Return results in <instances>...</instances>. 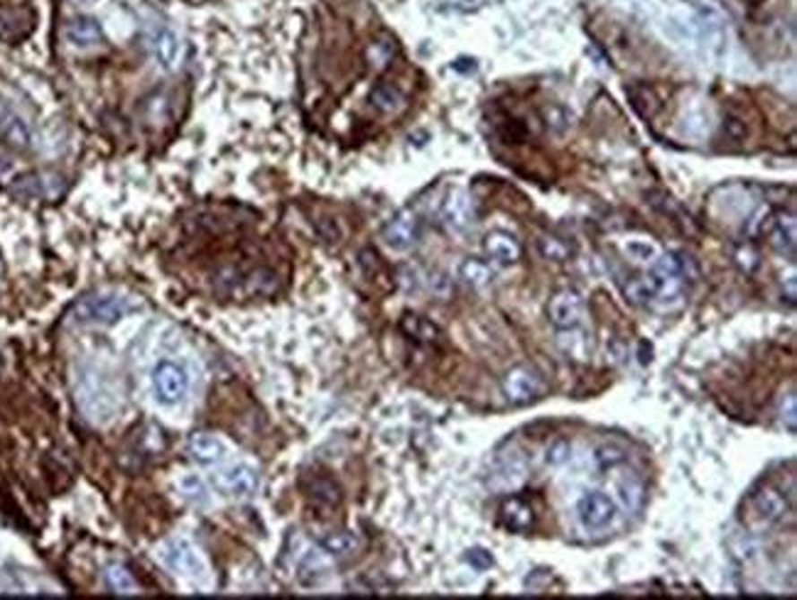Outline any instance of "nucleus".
Returning a JSON list of instances; mask_svg holds the SVG:
<instances>
[{
  "mask_svg": "<svg viewBox=\"0 0 797 600\" xmlns=\"http://www.w3.org/2000/svg\"><path fill=\"white\" fill-rule=\"evenodd\" d=\"M0 138L10 148L25 150L30 145V130L22 120L15 118V116H8V118L0 120Z\"/></svg>",
  "mask_w": 797,
  "mask_h": 600,
  "instance_id": "f3484780",
  "label": "nucleus"
},
{
  "mask_svg": "<svg viewBox=\"0 0 797 600\" xmlns=\"http://www.w3.org/2000/svg\"><path fill=\"white\" fill-rule=\"evenodd\" d=\"M540 253H542L547 260H557V262H562V260L569 258V248H567L562 240L557 238H540Z\"/></svg>",
  "mask_w": 797,
  "mask_h": 600,
  "instance_id": "5701e85b",
  "label": "nucleus"
},
{
  "mask_svg": "<svg viewBox=\"0 0 797 600\" xmlns=\"http://www.w3.org/2000/svg\"><path fill=\"white\" fill-rule=\"evenodd\" d=\"M65 35L69 39V45L84 49V47H93L101 42L103 28L99 20L89 18V15H79V18H72L66 22Z\"/></svg>",
  "mask_w": 797,
  "mask_h": 600,
  "instance_id": "9b49d317",
  "label": "nucleus"
},
{
  "mask_svg": "<svg viewBox=\"0 0 797 600\" xmlns=\"http://www.w3.org/2000/svg\"><path fill=\"white\" fill-rule=\"evenodd\" d=\"M319 546L322 552L329 556H346L351 554L353 549L359 546V539L351 535V532H332L319 539Z\"/></svg>",
  "mask_w": 797,
  "mask_h": 600,
  "instance_id": "6ab92c4d",
  "label": "nucleus"
},
{
  "mask_svg": "<svg viewBox=\"0 0 797 600\" xmlns=\"http://www.w3.org/2000/svg\"><path fill=\"white\" fill-rule=\"evenodd\" d=\"M753 510L763 522H778V519L785 518L788 512V502L780 495L775 488H760L756 495H753Z\"/></svg>",
  "mask_w": 797,
  "mask_h": 600,
  "instance_id": "f8f14e48",
  "label": "nucleus"
},
{
  "mask_svg": "<svg viewBox=\"0 0 797 600\" xmlns=\"http://www.w3.org/2000/svg\"><path fill=\"white\" fill-rule=\"evenodd\" d=\"M152 52L162 69H175L182 59V42L177 39L172 30H160L152 38Z\"/></svg>",
  "mask_w": 797,
  "mask_h": 600,
  "instance_id": "2eb2a0df",
  "label": "nucleus"
},
{
  "mask_svg": "<svg viewBox=\"0 0 797 600\" xmlns=\"http://www.w3.org/2000/svg\"><path fill=\"white\" fill-rule=\"evenodd\" d=\"M469 561H472L473 566H479V569H486V566H491V556L486 554L483 549H473L472 554H469Z\"/></svg>",
  "mask_w": 797,
  "mask_h": 600,
  "instance_id": "cd10ccee",
  "label": "nucleus"
},
{
  "mask_svg": "<svg viewBox=\"0 0 797 600\" xmlns=\"http://www.w3.org/2000/svg\"><path fill=\"white\" fill-rule=\"evenodd\" d=\"M371 106L376 111L386 113V116H390V113H400L405 108V96H403V91H400L398 86H393V83L388 81H380L373 86Z\"/></svg>",
  "mask_w": 797,
  "mask_h": 600,
  "instance_id": "dca6fc26",
  "label": "nucleus"
},
{
  "mask_svg": "<svg viewBox=\"0 0 797 600\" xmlns=\"http://www.w3.org/2000/svg\"><path fill=\"white\" fill-rule=\"evenodd\" d=\"M483 248H486V253H489L496 262H501V265H513V262H518L520 258L518 240L503 231L489 233L486 240H483Z\"/></svg>",
  "mask_w": 797,
  "mask_h": 600,
  "instance_id": "ddd939ff",
  "label": "nucleus"
},
{
  "mask_svg": "<svg viewBox=\"0 0 797 600\" xmlns=\"http://www.w3.org/2000/svg\"><path fill=\"white\" fill-rule=\"evenodd\" d=\"M312 495H315L316 500H322V502H326V505H336V502H339V498H342V493H339V488H336L334 483H332V480H316L315 485H312Z\"/></svg>",
  "mask_w": 797,
  "mask_h": 600,
  "instance_id": "b1692460",
  "label": "nucleus"
},
{
  "mask_svg": "<svg viewBox=\"0 0 797 600\" xmlns=\"http://www.w3.org/2000/svg\"><path fill=\"white\" fill-rule=\"evenodd\" d=\"M569 459V446L565 441H557L550 453H547V461L552 463V466H559V463H565Z\"/></svg>",
  "mask_w": 797,
  "mask_h": 600,
  "instance_id": "a878e982",
  "label": "nucleus"
},
{
  "mask_svg": "<svg viewBox=\"0 0 797 600\" xmlns=\"http://www.w3.org/2000/svg\"><path fill=\"white\" fill-rule=\"evenodd\" d=\"M152 390L160 405L175 407L185 399L186 373L175 360H162L152 370Z\"/></svg>",
  "mask_w": 797,
  "mask_h": 600,
  "instance_id": "7ed1b4c3",
  "label": "nucleus"
},
{
  "mask_svg": "<svg viewBox=\"0 0 797 600\" xmlns=\"http://www.w3.org/2000/svg\"><path fill=\"white\" fill-rule=\"evenodd\" d=\"M130 304L118 295H86L72 309L74 321L93 323V326H111L128 314Z\"/></svg>",
  "mask_w": 797,
  "mask_h": 600,
  "instance_id": "f257e3e1",
  "label": "nucleus"
},
{
  "mask_svg": "<svg viewBox=\"0 0 797 600\" xmlns=\"http://www.w3.org/2000/svg\"><path fill=\"white\" fill-rule=\"evenodd\" d=\"M212 485L221 495H231V498H248L253 495L260 485L258 471L248 466V463H233L229 468H221L219 473L212 476Z\"/></svg>",
  "mask_w": 797,
  "mask_h": 600,
  "instance_id": "20e7f679",
  "label": "nucleus"
},
{
  "mask_svg": "<svg viewBox=\"0 0 797 600\" xmlns=\"http://www.w3.org/2000/svg\"><path fill=\"white\" fill-rule=\"evenodd\" d=\"M542 390V380L538 378V373L530 368H515L510 370L508 375L503 378V395L510 399V402H518V405H525L530 399H535Z\"/></svg>",
  "mask_w": 797,
  "mask_h": 600,
  "instance_id": "0eeeda50",
  "label": "nucleus"
},
{
  "mask_svg": "<svg viewBox=\"0 0 797 600\" xmlns=\"http://www.w3.org/2000/svg\"><path fill=\"white\" fill-rule=\"evenodd\" d=\"M472 219V206H469V199L463 192H455L445 203V221L452 226V228H463Z\"/></svg>",
  "mask_w": 797,
  "mask_h": 600,
  "instance_id": "a211bd4d",
  "label": "nucleus"
},
{
  "mask_svg": "<svg viewBox=\"0 0 797 600\" xmlns=\"http://www.w3.org/2000/svg\"><path fill=\"white\" fill-rule=\"evenodd\" d=\"M106 583L111 586L116 593H135L138 591V581L133 579V573L123 566V563H111L106 569Z\"/></svg>",
  "mask_w": 797,
  "mask_h": 600,
  "instance_id": "aec40b11",
  "label": "nucleus"
},
{
  "mask_svg": "<svg viewBox=\"0 0 797 600\" xmlns=\"http://www.w3.org/2000/svg\"><path fill=\"white\" fill-rule=\"evenodd\" d=\"M186 451H189V456H192L199 466H216V463H221L223 459H226L229 449H226V443H223L219 436L206 434V432H196V434L189 436Z\"/></svg>",
  "mask_w": 797,
  "mask_h": 600,
  "instance_id": "6e6552de",
  "label": "nucleus"
},
{
  "mask_svg": "<svg viewBox=\"0 0 797 600\" xmlns=\"http://www.w3.org/2000/svg\"><path fill=\"white\" fill-rule=\"evenodd\" d=\"M462 278L466 285L472 287H483L489 279H491V270L481 260H466L462 265Z\"/></svg>",
  "mask_w": 797,
  "mask_h": 600,
  "instance_id": "4be33fe9",
  "label": "nucleus"
},
{
  "mask_svg": "<svg viewBox=\"0 0 797 600\" xmlns=\"http://www.w3.org/2000/svg\"><path fill=\"white\" fill-rule=\"evenodd\" d=\"M182 490H185L189 502H206V485L199 478H195V476L182 480Z\"/></svg>",
  "mask_w": 797,
  "mask_h": 600,
  "instance_id": "393cba45",
  "label": "nucleus"
},
{
  "mask_svg": "<svg viewBox=\"0 0 797 600\" xmlns=\"http://www.w3.org/2000/svg\"><path fill=\"white\" fill-rule=\"evenodd\" d=\"M498 515H501V525L506 529H513V532H525V529L533 527V519H535L533 508L523 498L506 500Z\"/></svg>",
  "mask_w": 797,
  "mask_h": 600,
  "instance_id": "4468645a",
  "label": "nucleus"
},
{
  "mask_svg": "<svg viewBox=\"0 0 797 600\" xmlns=\"http://www.w3.org/2000/svg\"><path fill=\"white\" fill-rule=\"evenodd\" d=\"M547 314H550V321L559 326V329H569V326H575L579 321V316H582V296L576 295L575 289H562V292H557L552 296V302H550V309H547Z\"/></svg>",
  "mask_w": 797,
  "mask_h": 600,
  "instance_id": "1a4fd4ad",
  "label": "nucleus"
},
{
  "mask_svg": "<svg viewBox=\"0 0 797 600\" xmlns=\"http://www.w3.org/2000/svg\"><path fill=\"white\" fill-rule=\"evenodd\" d=\"M160 561L165 563L172 573L192 579V581H202L206 576L204 559L196 554L195 546L186 544L185 539H172L169 544L162 546Z\"/></svg>",
  "mask_w": 797,
  "mask_h": 600,
  "instance_id": "f03ea898",
  "label": "nucleus"
},
{
  "mask_svg": "<svg viewBox=\"0 0 797 600\" xmlns=\"http://www.w3.org/2000/svg\"><path fill=\"white\" fill-rule=\"evenodd\" d=\"M576 515L589 529H602L611 525L616 518V505L603 493H586L585 498L576 502Z\"/></svg>",
  "mask_w": 797,
  "mask_h": 600,
  "instance_id": "39448f33",
  "label": "nucleus"
},
{
  "mask_svg": "<svg viewBox=\"0 0 797 600\" xmlns=\"http://www.w3.org/2000/svg\"><path fill=\"white\" fill-rule=\"evenodd\" d=\"M766 238H768L770 248L778 250L780 255H788L793 258L795 255V219L793 216H773L766 223Z\"/></svg>",
  "mask_w": 797,
  "mask_h": 600,
  "instance_id": "9d476101",
  "label": "nucleus"
},
{
  "mask_svg": "<svg viewBox=\"0 0 797 600\" xmlns=\"http://www.w3.org/2000/svg\"><path fill=\"white\" fill-rule=\"evenodd\" d=\"M623 253L628 255L633 262H653L658 258V245L648 238H630L623 243Z\"/></svg>",
  "mask_w": 797,
  "mask_h": 600,
  "instance_id": "412c9836",
  "label": "nucleus"
},
{
  "mask_svg": "<svg viewBox=\"0 0 797 600\" xmlns=\"http://www.w3.org/2000/svg\"><path fill=\"white\" fill-rule=\"evenodd\" d=\"M420 238V221L412 211L395 213L386 228H383V240L386 245L393 250H408L412 248Z\"/></svg>",
  "mask_w": 797,
  "mask_h": 600,
  "instance_id": "423d86ee",
  "label": "nucleus"
},
{
  "mask_svg": "<svg viewBox=\"0 0 797 600\" xmlns=\"http://www.w3.org/2000/svg\"><path fill=\"white\" fill-rule=\"evenodd\" d=\"M74 3H91V0H74Z\"/></svg>",
  "mask_w": 797,
  "mask_h": 600,
  "instance_id": "c85d7f7f",
  "label": "nucleus"
},
{
  "mask_svg": "<svg viewBox=\"0 0 797 600\" xmlns=\"http://www.w3.org/2000/svg\"><path fill=\"white\" fill-rule=\"evenodd\" d=\"M368 55H371V59H376V64H386V62L390 59V55H393V49H390L386 42H373L371 52H368Z\"/></svg>",
  "mask_w": 797,
  "mask_h": 600,
  "instance_id": "bb28decb",
  "label": "nucleus"
}]
</instances>
